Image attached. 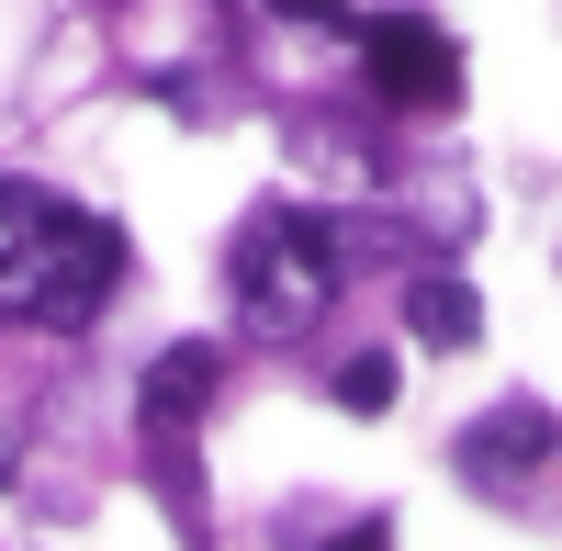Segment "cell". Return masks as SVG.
Here are the masks:
<instances>
[{"mask_svg": "<svg viewBox=\"0 0 562 551\" xmlns=\"http://www.w3.org/2000/svg\"><path fill=\"white\" fill-rule=\"evenodd\" d=\"M124 282V237L34 180H0V327H90Z\"/></svg>", "mask_w": 562, "mask_h": 551, "instance_id": "cell-1", "label": "cell"}, {"mask_svg": "<svg viewBox=\"0 0 562 551\" xmlns=\"http://www.w3.org/2000/svg\"><path fill=\"white\" fill-rule=\"evenodd\" d=\"M326 304H338V237H326V214H293V203L248 214L237 225V315H248V338H304Z\"/></svg>", "mask_w": 562, "mask_h": 551, "instance_id": "cell-2", "label": "cell"}, {"mask_svg": "<svg viewBox=\"0 0 562 551\" xmlns=\"http://www.w3.org/2000/svg\"><path fill=\"white\" fill-rule=\"evenodd\" d=\"M371 79H383L394 102H450V79H461V68H450V34L416 23V12L383 23V34H371Z\"/></svg>", "mask_w": 562, "mask_h": 551, "instance_id": "cell-3", "label": "cell"}, {"mask_svg": "<svg viewBox=\"0 0 562 551\" xmlns=\"http://www.w3.org/2000/svg\"><path fill=\"white\" fill-rule=\"evenodd\" d=\"M461 473H540V405H518V417H495L461 439Z\"/></svg>", "mask_w": 562, "mask_h": 551, "instance_id": "cell-4", "label": "cell"}, {"mask_svg": "<svg viewBox=\"0 0 562 551\" xmlns=\"http://www.w3.org/2000/svg\"><path fill=\"white\" fill-rule=\"evenodd\" d=\"M405 327L428 349H461V338H473V293H461V282H416L405 293Z\"/></svg>", "mask_w": 562, "mask_h": 551, "instance_id": "cell-5", "label": "cell"}, {"mask_svg": "<svg viewBox=\"0 0 562 551\" xmlns=\"http://www.w3.org/2000/svg\"><path fill=\"white\" fill-rule=\"evenodd\" d=\"M203 383H214V349H169L158 372H147V394H158V417H192V405H203Z\"/></svg>", "mask_w": 562, "mask_h": 551, "instance_id": "cell-6", "label": "cell"}, {"mask_svg": "<svg viewBox=\"0 0 562 551\" xmlns=\"http://www.w3.org/2000/svg\"><path fill=\"white\" fill-rule=\"evenodd\" d=\"M338 405H349V417H383V405H394V360H349V372H338Z\"/></svg>", "mask_w": 562, "mask_h": 551, "instance_id": "cell-7", "label": "cell"}, {"mask_svg": "<svg viewBox=\"0 0 562 551\" xmlns=\"http://www.w3.org/2000/svg\"><path fill=\"white\" fill-rule=\"evenodd\" d=\"M349 0H281V23H338Z\"/></svg>", "mask_w": 562, "mask_h": 551, "instance_id": "cell-8", "label": "cell"}, {"mask_svg": "<svg viewBox=\"0 0 562 551\" xmlns=\"http://www.w3.org/2000/svg\"><path fill=\"white\" fill-rule=\"evenodd\" d=\"M0 484H12V439H0Z\"/></svg>", "mask_w": 562, "mask_h": 551, "instance_id": "cell-9", "label": "cell"}, {"mask_svg": "<svg viewBox=\"0 0 562 551\" xmlns=\"http://www.w3.org/2000/svg\"><path fill=\"white\" fill-rule=\"evenodd\" d=\"M349 551H383V540H371V529H360V540H349Z\"/></svg>", "mask_w": 562, "mask_h": 551, "instance_id": "cell-10", "label": "cell"}]
</instances>
